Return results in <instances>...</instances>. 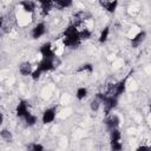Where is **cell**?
Here are the masks:
<instances>
[{
	"mask_svg": "<svg viewBox=\"0 0 151 151\" xmlns=\"http://www.w3.org/2000/svg\"><path fill=\"white\" fill-rule=\"evenodd\" d=\"M80 35H79V29L74 24H71L70 26L66 27V29L63 33V45L65 47H77L80 45Z\"/></svg>",
	"mask_w": 151,
	"mask_h": 151,
	"instance_id": "1",
	"label": "cell"
},
{
	"mask_svg": "<svg viewBox=\"0 0 151 151\" xmlns=\"http://www.w3.org/2000/svg\"><path fill=\"white\" fill-rule=\"evenodd\" d=\"M55 60H57V58L55 59H46V58H42L41 61L38 64L37 68L33 71L32 79L33 80H37V79H39V77L41 76V73L54 70L57 67V61Z\"/></svg>",
	"mask_w": 151,
	"mask_h": 151,
	"instance_id": "2",
	"label": "cell"
},
{
	"mask_svg": "<svg viewBox=\"0 0 151 151\" xmlns=\"http://www.w3.org/2000/svg\"><path fill=\"white\" fill-rule=\"evenodd\" d=\"M103 105H104V112L105 114H110L111 111H113V109L117 107L118 105V97H114V96H110L105 92V96H104V99H103Z\"/></svg>",
	"mask_w": 151,
	"mask_h": 151,
	"instance_id": "3",
	"label": "cell"
},
{
	"mask_svg": "<svg viewBox=\"0 0 151 151\" xmlns=\"http://www.w3.org/2000/svg\"><path fill=\"white\" fill-rule=\"evenodd\" d=\"M40 53H41V57L42 58H46V59H55L57 58V52L52 47V44L51 42L42 44L41 47H40Z\"/></svg>",
	"mask_w": 151,
	"mask_h": 151,
	"instance_id": "4",
	"label": "cell"
},
{
	"mask_svg": "<svg viewBox=\"0 0 151 151\" xmlns=\"http://www.w3.org/2000/svg\"><path fill=\"white\" fill-rule=\"evenodd\" d=\"M55 116H57V107L53 106V107H48L42 113V117H41V120L44 124H50L52 123L54 119H55Z\"/></svg>",
	"mask_w": 151,
	"mask_h": 151,
	"instance_id": "5",
	"label": "cell"
},
{
	"mask_svg": "<svg viewBox=\"0 0 151 151\" xmlns=\"http://www.w3.org/2000/svg\"><path fill=\"white\" fill-rule=\"evenodd\" d=\"M119 124H120V120H119V117L118 116L111 114V113L106 116V118H105V125H106V127H107L109 131L114 130V129H118Z\"/></svg>",
	"mask_w": 151,
	"mask_h": 151,
	"instance_id": "6",
	"label": "cell"
},
{
	"mask_svg": "<svg viewBox=\"0 0 151 151\" xmlns=\"http://www.w3.org/2000/svg\"><path fill=\"white\" fill-rule=\"evenodd\" d=\"M45 33H46V25H45V22H38V24L32 28L31 35H32L33 39H38V38H40V37H42Z\"/></svg>",
	"mask_w": 151,
	"mask_h": 151,
	"instance_id": "7",
	"label": "cell"
},
{
	"mask_svg": "<svg viewBox=\"0 0 151 151\" xmlns=\"http://www.w3.org/2000/svg\"><path fill=\"white\" fill-rule=\"evenodd\" d=\"M28 112H29V110H28V104H27V101H26V100H20V101L18 103V105H17V109H15L17 116H18L19 118H22V119H24V117H25Z\"/></svg>",
	"mask_w": 151,
	"mask_h": 151,
	"instance_id": "8",
	"label": "cell"
},
{
	"mask_svg": "<svg viewBox=\"0 0 151 151\" xmlns=\"http://www.w3.org/2000/svg\"><path fill=\"white\" fill-rule=\"evenodd\" d=\"M103 8H105L107 12L113 13L118 6V0H99Z\"/></svg>",
	"mask_w": 151,
	"mask_h": 151,
	"instance_id": "9",
	"label": "cell"
},
{
	"mask_svg": "<svg viewBox=\"0 0 151 151\" xmlns=\"http://www.w3.org/2000/svg\"><path fill=\"white\" fill-rule=\"evenodd\" d=\"M146 38V33L144 31H140L138 32L137 34L133 35V38H131V46L132 47H138Z\"/></svg>",
	"mask_w": 151,
	"mask_h": 151,
	"instance_id": "10",
	"label": "cell"
},
{
	"mask_svg": "<svg viewBox=\"0 0 151 151\" xmlns=\"http://www.w3.org/2000/svg\"><path fill=\"white\" fill-rule=\"evenodd\" d=\"M20 5H21V7H22V9H24L25 13L32 14L35 11V2L32 1V0H22L20 2Z\"/></svg>",
	"mask_w": 151,
	"mask_h": 151,
	"instance_id": "11",
	"label": "cell"
},
{
	"mask_svg": "<svg viewBox=\"0 0 151 151\" xmlns=\"http://www.w3.org/2000/svg\"><path fill=\"white\" fill-rule=\"evenodd\" d=\"M33 71H34V70H33L31 63H28V61H25V63L20 64V66H19V72H20L22 76H32Z\"/></svg>",
	"mask_w": 151,
	"mask_h": 151,
	"instance_id": "12",
	"label": "cell"
},
{
	"mask_svg": "<svg viewBox=\"0 0 151 151\" xmlns=\"http://www.w3.org/2000/svg\"><path fill=\"white\" fill-rule=\"evenodd\" d=\"M110 140H111V144L112 143H119L122 140V133L118 129L110 131Z\"/></svg>",
	"mask_w": 151,
	"mask_h": 151,
	"instance_id": "13",
	"label": "cell"
},
{
	"mask_svg": "<svg viewBox=\"0 0 151 151\" xmlns=\"http://www.w3.org/2000/svg\"><path fill=\"white\" fill-rule=\"evenodd\" d=\"M38 2L41 6V9L44 11V13H47L54 5V0H38Z\"/></svg>",
	"mask_w": 151,
	"mask_h": 151,
	"instance_id": "14",
	"label": "cell"
},
{
	"mask_svg": "<svg viewBox=\"0 0 151 151\" xmlns=\"http://www.w3.org/2000/svg\"><path fill=\"white\" fill-rule=\"evenodd\" d=\"M24 120H25V123H26L27 126H33V125H35L38 118H37V116H34V114H32L31 112H28V113L24 117Z\"/></svg>",
	"mask_w": 151,
	"mask_h": 151,
	"instance_id": "15",
	"label": "cell"
},
{
	"mask_svg": "<svg viewBox=\"0 0 151 151\" xmlns=\"http://www.w3.org/2000/svg\"><path fill=\"white\" fill-rule=\"evenodd\" d=\"M101 105H103L101 100H100L98 97H94V98L91 100V103H90V109H91L93 112H96V111L99 110V107H100Z\"/></svg>",
	"mask_w": 151,
	"mask_h": 151,
	"instance_id": "16",
	"label": "cell"
},
{
	"mask_svg": "<svg viewBox=\"0 0 151 151\" xmlns=\"http://www.w3.org/2000/svg\"><path fill=\"white\" fill-rule=\"evenodd\" d=\"M73 4V0H54V5H57L59 8H68Z\"/></svg>",
	"mask_w": 151,
	"mask_h": 151,
	"instance_id": "17",
	"label": "cell"
},
{
	"mask_svg": "<svg viewBox=\"0 0 151 151\" xmlns=\"http://www.w3.org/2000/svg\"><path fill=\"white\" fill-rule=\"evenodd\" d=\"M86 96H87V88H86V87H78V88H77V92H76L77 99L83 100Z\"/></svg>",
	"mask_w": 151,
	"mask_h": 151,
	"instance_id": "18",
	"label": "cell"
},
{
	"mask_svg": "<svg viewBox=\"0 0 151 151\" xmlns=\"http://www.w3.org/2000/svg\"><path fill=\"white\" fill-rule=\"evenodd\" d=\"M0 136H1V139H2V140H6V142H12V139H13L12 133H11L8 130H5V129L1 130Z\"/></svg>",
	"mask_w": 151,
	"mask_h": 151,
	"instance_id": "19",
	"label": "cell"
},
{
	"mask_svg": "<svg viewBox=\"0 0 151 151\" xmlns=\"http://www.w3.org/2000/svg\"><path fill=\"white\" fill-rule=\"evenodd\" d=\"M109 34H110V27H105L99 35V42H105L109 38Z\"/></svg>",
	"mask_w": 151,
	"mask_h": 151,
	"instance_id": "20",
	"label": "cell"
},
{
	"mask_svg": "<svg viewBox=\"0 0 151 151\" xmlns=\"http://www.w3.org/2000/svg\"><path fill=\"white\" fill-rule=\"evenodd\" d=\"M78 72H88V73H92V71H93V67H92V65L91 64H84V65H81L78 70H77Z\"/></svg>",
	"mask_w": 151,
	"mask_h": 151,
	"instance_id": "21",
	"label": "cell"
},
{
	"mask_svg": "<svg viewBox=\"0 0 151 151\" xmlns=\"http://www.w3.org/2000/svg\"><path fill=\"white\" fill-rule=\"evenodd\" d=\"M28 149H31V150H33V151H42V150H44V146H42L41 144H38V143H32V144L28 146Z\"/></svg>",
	"mask_w": 151,
	"mask_h": 151,
	"instance_id": "22",
	"label": "cell"
}]
</instances>
